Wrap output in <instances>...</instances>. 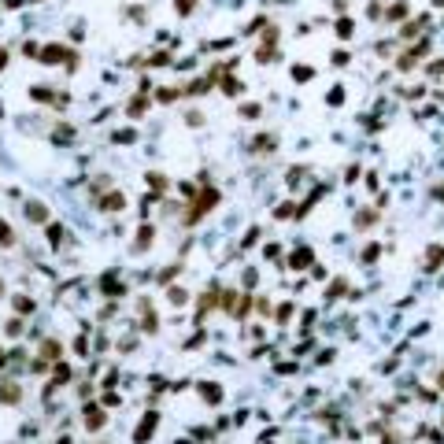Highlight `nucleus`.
I'll return each instance as SVG.
<instances>
[{"mask_svg": "<svg viewBox=\"0 0 444 444\" xmlns=\"http://www.w3.org/2000/svg\"><path fill=\"white\" fill-rule=\"evenodd\" d=\"M200 396H204L208 404H218V400H222V389H218L215 382H204V385H200Z\"/></svg>", "mask_w": 444, "mask_h": 444, "instance_id": "nucleus-17", "label": "nucleus"}, {"mask_svg": "<svg viewBox=\"0 0 444 444\" xmlns=\"http://www.w3.org/2000/svg\"><path fill=\"white\" fill-rule=\"evenodd\" d=\"M59 356H63V344L56 337H49V341L41 344V359H59Z\"/></svg>", "mask_w": 444, "mask_h": 444, "instance_id": "nucleus-13", "label": "nucleus"}, {"mask_svg": "<svg viewBox=\"0 0 444 444\" xmlns=\"http://www.w3.org/2000/svg\"><path fill=\"white\" fill-rule=\"evenodd\" d=\"M218 189L215 185H208V178H204V189H200V196H196V204H193V211H189L185 215V222H200L204 215H208V211H215L218 208Z\"/></svg>", "mask_w": 444, "mask_h": 444, "instance_id": "nucleus-1", "label": "nucleus"}, {"mask_svg": "<svg viewBox=\"0 0 444 444\" xmlns=\"http://www.w3.org/2000/svg\"><path fill=\"white\" fill-rule=\"evenodd\" d=\"M26 218H30V222H49V208L37 204V200H30V204H26Z\"/></svg>", "mask_w": 444, "mask_h": 444, "instance_id": "nucleus-7", "label": "nucleus"}, {"mask_svg": "<svg viewBox=\"0 0 444 444\" xmlns=\"http://www.w3.org/2000/svg\"><path fill=\"white\" fill-rule=\"evenodd\" d=\"M241 115H245V119H256V115H259V107H256V104H248V107H241Z\"/></svg>", "mask_w": 444, "mask_h": 444, "instance_id": "nucleus-40", "label": "nucleus"}, {"mask_svg": "<svg viewBox=\"0 0 444 444\" xmlns=\"http://www.w3.org/2000/svg\"><path fill=\"white\" fill-rule=\"evenodd\" d=\"M148 100H152V93H141V89H137V97L130 100V107H126V111H130V119H141V115H145Z\"/></svg>", "mask_w": 444, "mask_h": 444, "instance_id": "nucleus-6", "label": "nucleus"}, {"mask_svg": "<svg viewBox=\"0 0 444 444\" xmlns=\"http://www.w3.org/2000/svg\"><path fill=\"white\" fill-rule=\"evenodd\" d=\"M4 363H8V356H4V348H0V367H4Z\"/></svg>", "mask_w": 444, "mask_h": 444, "instance_id": "nucleus-45", "label": "nucleus"}, {"mask_svg": "<svg viewBox=\"0 0 444 444\" xmlns=\"http://www.w3.org/2000/svg\"><path fill=\"white\" fill-rule=\"evenodd\" d=\"M329 104H333V107H337V104H344V93H341V85L329 93Z\"/></svg>", "mask_w": 444, "mask_h": 444, "instance_id": "nucleus-38", "label": "nucleus"}, {"mask_svg": "<svg viewBox=\"0 0 444 444\" xmlns=\"http://www.w3.org/2000/svg\"><path fill=\"white\" fill-rule=\"evenodd\" d=\"M407 11H411V4H407V0H396V4H389V8H385V19H389V23H400Z\"/></svg>", "mask_w": 444, "mask_h": 444, "instance_id": "nucleus-8", "label": "nucleus"}, {"mask_svg": "<svg viewBox=\"0 0 444 444\" xmlns=\"http://www.w3.org/2000/svg\"><path fill=\"white\" fill-rule=\"evenodd\" d=\"M278 148V137L274 134H259L256 141H252V152H256V156H267V152H274Z\"/></svg>", "mask_w": 444, "mask_h": 444, "instance_id": "nucleus-4", "label": "nucleus"}, {"mask_svg": "<svg viewBox=\"0 0 444 444\" xmlns=\"http://www.w3.org/2000/svg\"><path fill=\"white\" fill-rule=\"evenodd\" d=\"M289 319H293V304H281V307H278V326H285Z\"/></svg>", "mask_w": 444, "mask_h": 444, "instance_id": "nucleus-31", "label": "nucleus"}, {"mask_svg": "<svg viewBox=\"0 0 444 444\" xmlns=\"http://www.w3.org/2000/svg\"><path fill=\"white\" fill-rule=\"evenodd\" d=\"M278 59V49H274V45H263V49L256 52V63H274Z\"/></svg>", "mask_w": 444, "mask_h": 444, "instance_id": "nucleus-22", "label": "nucleus"}, {"mask_svg": "<svg viewBox=\"0 0 444 444\" xmlns=\"http://www.w3.org/2000/svg\"><path fill=\"white\" fill-rule=\"evenodd\" d=\"M189 93H193V97H204V93H211V78H196V82L189 85Z\"/></svg>", "mask_w": 444, "mask_h": 444, "instance_id": "nucleus-24", "label": "nucleus"}, {"mask_svg": "<svg viewBox=\"0 0 444 444\" xmlns=\"http://www.w3.org/2000/svg\"><path fill=\"white\" fill-rule=\"evenodd\" d=\"M15 311H19V315H26V311H34V300H26V296H19V300H15Z\"/></svg>", "mask_w": 444, "mask_h": 444, "instance_id": "nucleus-32", "label": "nucleus"}, {"mask_svg": "<svg viewBox=\"0 0 444 444\" xmlns=\"http://www.w3.org/2000/svg\"><path fill=\"white\" fill-rule=\"evenodd\" d=\"M49 241H52V245L63 241V226H56V222H52V226H49Z\"/></svg>", "mask_w": 444, "mask_h": 444, "instance_id": "nucleus-35", "label": "nucleus"}, {"mask_svg": "<svg viewBox=\"0 0 444 444\" xmlns=\"http://www.w3.org/2000/svg\"><path fill=\"white\" fill-rule=\"evenodd\" d=\"M152 237H156V230H152V226H141V230H137V241H134V252L152 248Z\"/></svg>", "mask_w": 444, "mask_h": 444, "instance_id": "nucleus-10", "label": "nucleus"}, {"mask_svg": "<svg viewBox=\"0 0 444 444\" xmlns=\"http://www.w3.org/2000/svg\"><path fill=\"white\" fill-rule=\"evenodd\" d=\"M315 71L311 67H293V78H296V82H307V78H311Z\"/></svg>", "mask_w": 444, "mask_h": 444, "instance_id": "nucleus-34", "label": "nucleus"}, {"mask_svg": "<svg viewBox=\"0 0 444 444\" xmlns=\"http://www.w3.org/2000/svg\"><path fill=\"white\" fill-rule=\"evenodd\" d=\"M222 93H226V97H241V93H245V85H241V78H222Z\"/></svg>", "mask_w": 444, "mask_h": 444, "instance_id": "nucleus-16", "label": "nucleus"}, {"mask_svg": "<svg viewBox=\"0 0 444 444\" xmlns=\"http://www.w3.org/2000/svg\"><path fill=\"white\" fill-rule=\"evenodd\" d=\"M156 426H160V415H156V411H148V415L141 418V426H137L134 440H137V444H145V437H152V433H156Z\"/></svg>", "mask_w": 444, "mask_h": 444, "instance_id": "nucleus-3", "label": "nucleus"}, {"mask_svg": "<svg viewBox=\"0 0 444 444\" xmlns=\"http://www.w3.org/2000/svg\"><path fill=\"white\" fill-rule=\"evenodd\" d=\"M196 4H200V0H174V11H178V15H193Z\"/></svg>", "mask_w": 444, "mask_h": 444, "instance_id": "nucleus-25", "label": "nucleus"}, {"mask_svg": "<svg viewBox=\"0 0 444 444\" xmlns=\"http://www.w3.org/2000/svg\"><path fill=\"white\" fill-rule=\"evenodd\" d=\"M122 208H126V196L122 193H107L100 200V211H122Z\"/></svg>", "mask_w": 444, "mask_h": 444, "instance_id": "nucleus-9", "label": "nucleus"}, {"mask_svg": "<svg viewBox=\"0 0 444 444\" xmlns=\"http://www.w3.org/2000/svg\"><path fill=\"white\" fill-rule=\"evenodd\" d=\"M378 256H382V245H367V252H363V263H374Z\"/></svg>", "mask_w": 444, "mask_h": 444, "instance_id": "nucleus-29", "label": "nucleus"}, {"mask_svg": "<svg viewBox=\"0 0 444 444\" xmlns=\"http://www.w3.org/2000/svg\"><path fill=\"white\" fill-rule=\"evenodd\" d=\"M344 289H348V281H344V278H337V281L329 285V293H326V300H341V293H344Z\"/></svg>", "mask_w": 444, "mask_h": 444, "instance_id": "nucleus-26", "label": "nucleus"}, {"mask_svg": "<svg viewBox=\"0 0 444 444\" xmlns=\"http://www.w3.org/2000/svg\"><path fill=\"white\" fill-rule=\"evenodd\" d=\"M178 97H182V89H160V93H156V100H163V104L178 100Z\"/></svg>", "mask_w": 444, "mask_h": 444, "instance_id": "nucleus-28", "label": "nucleus"}, {"mask_svg": "<svg viewBox=\"0 0 444 444\" xmlns=\"http://www.w3.org/2000/svg\"><path fill=\"white\" fill-rule=\"evenodd\" d=\"M311 259H315V256H311V248H296L289 263H293V271H304V267H307Z\"/></svg>", "mask_w": 444, "mask_h": 444, "instance_id": "nucleus-14", "label": "nucleus"}, {"mask_svg": "<svg viewBox=\"0 0 444 444\" xmlns=\"http://www.w3.org/2000/svg\"><path fill=\"white\" fill-rule=\"evenodd\" d=\"M374 218H378V211H363V215L356 218V226H363V230H367V226H374Z\"/></svg>", "mask_w": 444, "mask_h": 444, "instance_id": "nucleus-30", "label": "nucleus"}, {"mask_svg": "<svg viewBox=\"0 0 444 444\" xmlns=\"http://www.w3.org/2000/svg\"><path fill=\"white\" fill-rule=\"evenodd\" d=\"M19 396H23V389L15 385V382H4V385H0V400H4V404H19Z\"/></svg>", "mask_w": 444, "mask_h": 444, "instance_id": "nucleus-11", "label": "nucleus"}, {"mask_svg": "<svg viewBox=\"0 0 444 444\" xmlns=\"http://www.w3.org/2000/svg\"><path fill=\"white\" fill-rule=\"evenodd\" d=\"M218 296H222L218 289H208V293L200 296V307H196V322H200V319H204V315H208L211 307H218Z\"/></svg>", "mask_w": 444, "mask_h": 444, "instance_id": "nucleus-5", "label": "nucleus"}, {"mask_svg": "<svg viewBox=\"0 0 444 444\" xmlns=\"http://www.w3.org/2000/svg\"><path fill=\"white\" fill-rule=\"evenodd\" d=\"M418 26H426V19H418V23H404V30H400V37H404V41H411V37L418 34Z\"/></svg>", "mask_w": 444, "mask_h": 444, "instance_id": "nucleus-27", "label": "nucleus"}, {"mask_svg": "<svg viewBox=\"0 0 444 444\" xmlns=\"http://www.w3.org/2000/svg\"><path fill=\"white\" fill-rule=\"evenodd\" d=\"M34 100H52V93H49V85H34Z\"/></svg>", "mask_w": 444, "mask_h": 444, "instance_id": "nucleus-36", "label": "nucleus"}, {"mask_svg": "<svg viewBox=\"0 0 444 444\" xmlns=\"http://www.w3.org/2000/svg\"><path fill=\"white\" fill-rule=\"evenodd\" d=\"M8 333H11V337H19V333H23V322L11 319V322H8Z\"/></svg>", "mask_w": 444, "mask_h": 444, "instance_id": "nucleus-39", "label": "nucleus"}, {"mask_svg": "<svg viewBox=\"0 0 444 444\" xmlns=\"http://www.w3.org/2000/svg\"><path fill=\"white\" fill-rule=\"evenodd\" d=\"M433 196H437V200H444V185H437V189H433Z\"/></svg>", "mask_w": 444, "mask_h": 444, "instance_id": "nucleus-44", "label": "nucleus"}, {"mask_svg": "<svg viewBox=\"0 0 444 444\" xmlns=\"http://www.w3.org/2000/svg\"><path fill=\"white\" fill-rule=\"evenodd\" d=\"M0 245H4V248H11V245H15V230L8 226L4 218H0Z\"/></svg>", "mask_w": 444, "mask_h": 444, "instance_id": "nucleus-23", "label": "nucleus"}, {"mask_svg": "<svg viewBox=\"0 0 444 444\" xmlns=\"http://www.w3.org/2000/svg\"><path fill=\"white\" fill-rule=\"evenodd\" d=\"M337 37H356V23L352 19H348V15H341V19H337Z\"/></svg>", "mask_w": 444, "mask_h": 444, "instance_id": "nucleus-19", "label": "nucleus"}, {"mask_svg": "<svg viewBox=\"0 0 444 444\" xmlns=\"http://www.w3.org/2000/svg\"><path fill=\"white\" fill-rule=\"evenodd\" d=\"M145 178H148V185H152V193H163V189H167V174H160V170L145 174Z\"/></svg>", "mask_w": 444, "mask_h": 444, "instance_id": "nucleus-20", "label": "nucleus"}, {"mask_svg": "<svg viewBox=\"0 0 444 444\" xmlns=\"http://www.w3.org/2000/svg\"><path fill=\"white\" fill-rule=\"evenodd\" d=\"M333 67H348V52H344V49L333 52Z\"/></svg>", "mask_w": 444, "mask_h": 444, "instance_id": "nucleus-37", "label": "nucleus"}, {"mask_svg": "<svg viewBox=\"0 0 444 444\" xmlns=\"http://www.w3.org/2000/svg\"><path fill=\"white\" fill-rule=\"evenodd\" d=\"M8 67V49H0V71Z\"/></svg>", "mask_w": 444, "mask_h": 444, "instance_id": "nucleus-43", "label": "nucleus"}, {"mask_svg": "<svg viewBox=\"0 0 444 444\" xmlns=\"http://www.w3.org/2000/svg\"><path fill=\"white\" fill-rule=\"evenodd\" d=\"M85 426H89V430H100V426H104V411L100 407H85Z\"/></svg>", "mask_w": 444, "mask_h": 444, "instance_id": "nucleus-18", "label": "nucleus"}, {"mask_svg": "<svg viewBox=\"0 0 444 444\" xmlns=\"http://www.w3.org/2000/svg\"><path fill=\"white\" fill-rule=\"evenodd\" d=\"M167 300H170L174 307H182V304H189V293H185L182 285H178V289H167Z\"/></svg>", "mask_w": 444, "mask_h": 444, "instance_id": "nucleus-21", "label": "nucleus"}, {"mask_svg": "<svg viewBox=\"0 0 444 444\" xmlns=\"http://www.w3.org/2000/svg\"><path fill=\"white\" fill-rule=\"evenodd\" d=\"M256 237H259V230H248V237H245V245H241V248H252V245H256Z\"/></svg>", "mask_w": 444, "mask_h": 444, "instance_id": "nucleus-41", "label": "nucleus"}, {"mask_svg": "<svg viewBox=\"0 0 444 444\" xmlns=\"http://www.w3.org/2000/svg\"><path fill=\"white\" fill-rule=\"evenodd\" d=\"M440 389H444V370H440Z\"/></svg>", "mask_w": 444, "mask_h": 444, "instance_id": "nucleus-46", "label": "nucleus"}, {"mask_svg": "<svg viewBox=\"0 0 444 444\" xmlns=\"http://www.w3.org/2000/svg\"><path fill=\"white\" fill-rule=\"evenodd\" d=\"M141 329H148V333L160 329V319H156V311H152V307H141Z\"/></svg>", "mask_w": 444, "mask_h": 444, "instance_id": "nucleus-15", "label": "nucleus"}, {"mask_svg": "<svg viewBox=\"0 0 444 444\" xmlns=\"http://www.w3.org/2000/svg\"><path fill=\"white\" fill-rule=\"evenodd\" d=\"M167 63H170V56H167V52H156V56L148 59V67H167Z\"/></svg>", "mask_w": 444, "mask_h": 444, "instance_id": "nucleus-33", "label": "nucleus"}, {"mask_svg": "<svg viewBox=\"0 0 444 444\" xmlns=\"http://www.w3.org/2000/svg\"><path fill=\"white\" fill-rule=\"evenodd\" d=\"M115 141H122V145H130V141H134V130H122V134H115Z\"/></svg>", "mask_w": 444, "mask_h": 444, "instance_id": "nucleus-42", "label": "nucleus"}, {"mask_svg": "<svg viewBox=\"0 0 444 444\" xmlns=\"http://www.w3.org/2000/svg\"><path fill=\"white\" fill-rule=\"evenodd\" d=\"M444 259V245H430V252H426V271H437Z\"/></svg>", "mask_w": 444, "mask_h": 444, "instance_id": "nucleus-12", "label": "nucleus"}, {"mask_svg": "<svg viewBox=\"0 0 444 444\" xmlns=\"http://www.w3.org/2000/svg\"><path fill=\"white\" fill-rule=\"evenodd\" d=\"M74 52L67 49V45H45L41 49V56H37V63H49V67H59V63H67V67H74Z\"/></svg>", "mask_w": 444, "mask_h": 444, "instance_id": "nucleus-2", "label": "nucleus"}]
</instances>
